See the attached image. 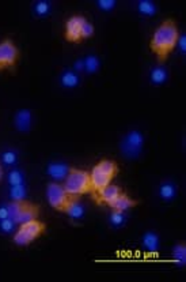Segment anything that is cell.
<instances>
[{"mask_svg": "<svg viewBox=\"0 0 186 282\" xmlns=\"http://www.w3.org/2000/svg\"><path fill=\"white\" fill-rule=\"evenodd\" d=\"M180 29L176 20L167 18L158 26L154 32L152 37L150 40V49L156 56L158 63L163 66L174 49L176 48V43L180 39Z\"/></svg>", "mask_w": 186, "mask_h": 282, "instance_id": "1", "label": "cell"}, {"mask_svg": "<svg viewBox=\"0 0 186 282\" xmlns=\"http://www.w3.org/2000/svg\"><path fill=\"white\" fill-rule=\"evenodd\" d=\"M118 173V165L114 160L102 158L98 161L90 172L91 185H92V194H96L106 185L112 184L114 177Z\"/></svg>", "mask_w": 186, "mask_h": 282, "instance_id": "2", "label": "cell"}, {"mask_svg": "<svg viewBox=\"0 0 186 282\" xmlns=\"http://www.w3.org/2000/svg\"><path fill=\"white\" fill-rule=\"evenodd\" d=\"M64 190L72 198H76L80 195L92 194V185H91L90 172L83 169L71 168L70 173L64 180Z\"/></svg>", "mask_w": 186, "mask_h": 282, "instance_id": "3", "label": "cell"}, {"mask_svg": "<svg viewBox=\"0 0 186 282\" xmlns=\"http://www.w3.org/2000/svg\"><path fill=\"white\" fill-rule=\"evenodd\" d=\"M46 232V224L40 221L38 218L20 224V228L16 229L12 236V241L18 247H28L34 243L40 236H42Z\"/></svg>", "mask_w": 186, "mask_h": 282, "instance_id": "4", "label": "cell"}, {"mask_svg": "<svg viewBox=\"0 0 186 282\" xmlns=\"http://www.w3.org/2000/svg\"><path fill=\"white\" fill-rule=\"evenodd\" d=\"M10 209V218L16 225L29 222L40 217V206L37 203H32L28 200H20V202H11L8 204Z\"/></svg>", "mask_w": 186, "mask_h": 282, "instance_id": "5", "label": "cell"}, {"mask_svg": "<svg viewBox=\"0 0 186 282\" xmlns=\"http://www.w3.org/2000/svg\"><path fill=\"white\" fill-rule=\"evenodd\" d=\"M45 195H46V200H48L49 206L56 211H62L64 213L67 209L68 203L71 200L72 196L67 194V191L64 190L62 184L58 183V181H50L46 185L45 190Z\"/></svg>", "mask_w": 186, "mask_h": 282, "instance_id": "6", "label": "cell"}, {"mask_svg": "<svg viewBox=\"0 0 186 282\" xmlns=\"http://www.w3.org/2000/svg\"><path fill=\"white\" fill-rule=\"evenodd\" d=\"M144 147V136L140 131H129L120 143V149L126 158L134 160L142 154Z\"/></svg>", "mask_w": 186, "mask_h": 282, "instance_id": "7", "label": "cell"}, {"mask_svg": "<svg viewBox=\"0 0 186 282\" xmlns=\"http://www.w3.org/2000/svg\"><path fill=\"white\" fill-rule=\"evenodd\" d=\"M20 60V49L11 39L0 41V71L12 70Z\"/></svg>", "mask_w": 186, "mask_h": 282, "instance_id": "8", "label": "cell"}, {"mask_svg": "<svg viewBox=\"0 0 186 282\" xmlns=\"http://www.w3.org/2000/svg\"><path fill=\"white\" fill-rule=\"evenodd\" d=\"M86 18L83 15H72L71 18H68L64 28V37L68 43H80V28Z\"/></svg>", "mask_w": 186, "mask_h": 282, "instance_id": "9", "label": "cell"}, {"mask_svg": "<svg viewBox=\"0 0 186 282\" xmlns=\"http://www.w3.org/2000/svg\"><path fill=\"white\" fill-rule=\"evenodd\" d=\"M121 192H122V190H121L120 185L109 184L106 185L105 188H102V190L92 195H94V198H96V203H105L108 204V206H110V204L117 199V196H118Z\"/></svg>", "mask_w": 186, "mask_h": 282, "instance_id": "10", "label": "cell"}, {"mask_svg": "<svg viewBox=\"0 0 186 282\" xmlns=\"http://www.w3.org/2000/svg\"><path fill=\"white\" fill-rule=\"evenodd\" d=\"M14 124L18 131L28 134L32 130V126H33V115H32L29 109H20L15 115Z\"/></svg>", "mask_w": 186, "mask_h": 282, "instance_id": "11", "label": "cell"}, {"mask_svg": "<svg viewBox=\"0 0 186 282\" xmlns=\"http://www.w3.org/2000/svg\"><path fill=\"white\" fill-rule=\"evenodd\" d=\"M70 169H71V166H68L64 162H50L46 166V172H48L49 177L53 181H58V183L66 180V177L70 173Z\"/></svg>", "mask_w": 186, "mask_h": 282, "instance_id": "12", "label": "cell"}, {"mask_svg": "<svg viewBox=\"0 0 186 282\" xmlns=\"http://www.w3.org/2000/svg\"><path fill=\"white\" fill-rule=\"evenodd\" d=\"M138 204V200L132 199L128 194H125L124 191L121 192V194L117 196V199L113 202V203L110 204L109 207L112 210H114V211H128V210L134 209Z\"/></svg>", "mask_w": 186, "mask_h": 282, "instance_id": "13", "label": "cell"}, {"mask_svg": "<svg viewBox=\"0 0 186 282\" xmlns=\"http://www.w3.org/2000/svg\"><path fill=\"white\" fill-rule=\"evenodd\" d=\"M64 213L70 215L72 219H82L86 215V209H84V206L80 200L76 199V198H71Z\"/></svg>", "mask_w": 186, "mask_h": 282, "instance_id": "14", "label": "cell"}, {"mask_svg": "<svg viewBox=\"0 0 186 282\" xmlns=\"http://www.w3.org/2000/svg\"><path fill=\"white\" fill-rule=\"evenodd\" d=\"M143 247L148 252H156L160 247V238L155 232H147L143 236Z\"/></svg>", "mask_w": 186, "mask_h": 282, "instance_id": "15", "label": "cell"}, {"mask_svg": "<svg viewBox=\"0 0 186 282\" xmlns=\"http://www.w3.org/2000/svg\"><path fill=\"white\" fill-rule=\"evenodd\" d=\"M172 255L174 263L184 267L186 264V244L178 243L176 245H174L172 249Z\"/></svg>", "mask_w": 186, "mask_h": 282, "instance_id": "16", "label": "cell"}, {"mask_svg": "<svg viewBox=\"0 0 186 282\" xmlns=\"http://www.w3.org/2000/svg\"><path fill=\"white\" fill-rule=\"evenodd\" d=\"M79 74L75 73V71H66V73L62 74L60 77V82L64 88L67 89H74L76 88L79 85Z\"/></svg>", "mask_w": 186, "mask_h": 282, "instance_id": "17", "label": "cell"}, {"mask_svg": "<svg viewBox=\"0 0 186 282\" xmlns=\"http://www.w3.org/2000/svg\"><path fill=\"white\" fill-rule=\"evenodd\" d=\"M150 77H151V82L155 83V85H163L168 78V74H167V70L163 66H158V67L152 68Z\"/></svg>", "mask_w": 186, "mask_h": 282, "instance_id": "18", "label": "cell"}, {"mask_svg": "<svg viewBox=\"0 0 186 282\" xmlns=\"http://www.w3.org/2000/svg\"><path fill=\"white\" fill-rule=\"evenodd\" d=\"M28 196V190L26 185L24 184H16L11 185L10 187V198L12 202H20V200H26Z\"/></svg>", "mask_w": 186, "mask_h": 282, "instance_id": "19", "label": "cell"}, {"mask_svg": "<svg viewBox=\"0 0 186 282\" xmlns=\"http://www.w3.org/2000/svg\"><path fill=\"white\" fill-rule=\"evenodd\" d=\"M176 185L172 183H163L160 187H159V196L162 198L163 200H172L176 198Z\"/></svg>", "mask_w": 186, "mask_h": 282, "instance_id": "20", "label": "cell"}, {"mask_svg": "<svg viewBox=\"0 0 186 282\" xmlns=\"http://www.w3.org/2000/svg\"><path fill=\"white\" fill-rule=\"evenodd\" d=\"M138 10L142 15H146V17H152V15L156 14V6L152 2H148V0H142L138 3Z\"/></svg>", "mask_w": 186, "mask_h": 282, "instance_id": "21", "label": "cell"}, {"mask_svg": "<svg viewBox=\"0 0 186 282\" xmlns=\"http://www.w3.org/2000/svg\"><path fill=\"white\" fill-rule=\"evenodd\" d=\"M50 11H52V3H49L46 0H41L34 5V14L37 17H46L50 14Z\"/></svg>", "mask_w": 186, "mask_h": 282, "instance_id": "22", "label": "cell"}, {"mask_svg": "<svg viewBox=\"0 0 186 282\" xmlns=\"http://www.w3.org/2000/svg\"><path fill=\"white\" fill-rule=\"evenodd\" d=\"M109 222L110 225L114 226V228H121V226L126 222V215H125L124 211H114V210H112L109 217Z\"/></svg>", "mask_w": 186, "mask_h": 282, "instance_id": "23", "label": "cell"}, {"mask_svg": "<svg viewBox=\"0 0 186 282\" xmlns=\"http://www.w3.org/2000/svg\"><path fill=\"white\" fill-rule=\"evenodd\" d=\"M100 59L94 56V55H90L84 59V71L88 74H94L100 70Z\"/></svg>", "mask_w": 186, "mask_h": 282, "instance_id": "24", "label": "cell"}, {"mask_svg": "<svg viewBox=\"0 0 186 282\" xmlns=\"http://www.w3.org/2000/svg\"><path fill=\"white\" fill-rule=\"evenodd\" d=\"M94 34H96V28H94V25L91 24L90 21H84L83 25H82L80 28V37L82 40H88L91 37H94Z\"/></svg>", "mask_w": 186, "mask_h": 282, "instance_id": "25", "label": "cell"}, {"mask_svg": "<svg viewBox=\"0 0 186 282\" xmlns=\"http://www.w3.org/2000/svg\"><path fill=\"white\" fill-rule=\"evenodd\" d=\"M7 180L10 185H16V184H24V176L22 170L14 169L11 170L10 173L7 175Z\"/></svg>", "mask_w": 186, "mask_h": 282, "instance_id": "26", "label": "cell"}, {"mask_svg": "<svg viewBox=\"0 0 186 282\" xmlns=\"http://www.w3.org/2000/svg\"><path fill=\"white\" fill-rule=\"evenodd\" d=\"M18 153L14 150H7L4 151L3 154H2V161H3V164H6V165H15L16 162H18Z\"/></svg>", "mask_w": 186, "mask_h": 282, "instance_id": "27", "label": "cell"}, {"mask_svg": "<svg viewBox=\"0 0 186 282\" xmlns=\"http://www.w3.org/2000/svg\"><path fill=\"white\" fill-rule=\"evenodd\" d=\"M15 222L11 218H6L0 221V232L3 233H11L15 228Z\"/></svg>", "mask_w": 186, "mask_h": 282, "instance_id": "28", "label": "cell"}, {"mask_svg": "<svg viewBox=\"0 0 186 282\" xmlns=\"http://www.w3.org/2000/svg\"><path fill=\"white\" fill-rule=\"evenodd\" d=\"M96 6L102 11H112L117 6V3L114 0H100V2H96Z\"/></svg>", "mask_w": 186, "mask_h": 282, "instance_id": "29", "label": "cell"}, {"mask_svg": "<svg viewBox=\"0 0 186 282\" xmlns=\"http://www.w3.org/2000/svg\"><path fill=\"white\" fill-rule=\"evenodd\" d=\"M6 218H10V209H8V204L0 206V221Z\"/></svg>", "mask_w": 186, "mask_h": 282, "instance_id": "30", "label": "cell"}, {"mask_svg": "<svg viewBox=\"0 0 186 282\" xmlns=\"http://www.w3.org/2000/svg\"><path fill=\"white\" fill-rule=\"evenodd\" d=\"M176 47L181 49L182 54H185L186 52V37L184 36V34H180V39H178Z\"/></svg>", "mask_w": 186, "mask_h": 282, "instance_id": "31", "label": "cell"}, {"mask_svg": "<svg viewBox=\"0 0 186 282\" xmlns=\"http://www.w3.org/2000/svg\"><path fill=\"white\" fill-rule=\"evenodd\" d=\"M74 68H75V73H82V71H84V59H79L75 62L74 64Z\"/></svg>", "mask_w": 186, "mask_h": 282, "instance_id": "32", "label": "cell"}, {"mask_svg": "<svg viewBox=\"0 0 186 282\" xmlns=\"http://www.w3.org/2000/svg\"><path fill=\"white\" fill-rule=\"evenodd\" d=\"M3 179V166H2V164H0V180Z\"/></svg>", "mask_w": 186, "mask_h": 282, "instance_id": "33", "label": "cell"}]
</instances>
